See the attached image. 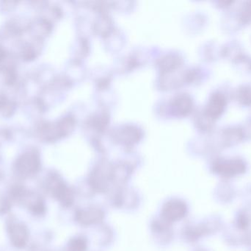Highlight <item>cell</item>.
<instances>
[{
    "instance_id": "6da1fadb",
    "label": "cell",
    "mask_w": 251,
    "mask_h": 251,
    "mask_svg": "<svg viewBox=\"0 0 251 251\" xmlns=\"http://www.w3.org/2000/svg\"><path fill=\"white\" fill-rule=\"evenodd\" d=\"M226 106V99L222 94H213L206 108V113L209 117L218 118L224 112Z\"/></svg>"
},
{
    "instance_id": "7a4b0ae2",
    "label": "cell",
    "mask_w": 251,
    "mask_h": 251,
    "mask_svg": "<svg viewBox=\"0 0 251 251\" xmlns=\"http://www.w3.org/2000/svg\"><path fill=\"white\" fill-rule=\"evenodd\" d=\"M217 168L220 172L230 175V174L239 173L245 170L244 164L240 160L226 161L218 164Z\"/></svg>"
},
{
    "instance_id": "3957f363",
    "label": "cell",
    "mask_w": 251,
    "mask_h": 251,
    "mask_svg": "<svg viewBox=\"0 0 251 251\" xmlns=\"http://www.w3.org/2000/svg\"><path fill=\"white\" fill-rule=\"evenodd\" d=\"M240 19L244 23L251 22V1L246 3L240 13Z\"/></svg>"
}]
</instances>
